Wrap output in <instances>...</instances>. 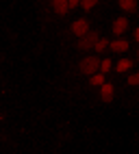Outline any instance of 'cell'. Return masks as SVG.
<instances>
[{"instance_id": "cell-1", "label": "cell", "mask_w": 139, "mask_h": 154, "mask_svg": "<svg viewBox=\"0 0 139 154\" xmlns=\"http://www.w3.org/2000/svg\"><path fill=\"white\" fill-rule=\"evenodd\" d=\"M100 67V59L98 57H87L81 61V72L83 74H94V72Z\"/></svg>"}, {"instance_id": "cell-2", "label": "cell", "mask_w": 139, "mask_h": 154, "mask_svg": "<svg viewBox=\"0 0 139 154\" xmlns=\"http://www.w3.org/2000/svg\"><path fill=\"white\" fill-rule=\"evenodd\" d=\"M98 39H100V35H98L96 30H89V33H87L85 37H81V39H78V48H81V50H87V48H94Z\"/></svg>"}, {"instance_id": "cell-3", "label": "cell", "mask_w": 139, "mask_h": 154, "mask_svg": "<svg viewBox=\"0 0 139 154\" xmlns=\"http://www.w3.org/2000/svg\"><path fill=\"white\" fill-rule=\"evenodd\" d=\"M72 33L76 37H85L89 33V22H87V20H76V22L72 24Z\"/></svg>"}, {"instance_id": "cell-4", "label": "cell", "mask_w": 139, "mask_h": 154, "mask_svg": "<svg viewBox=\"0 0 139 154\" xmlns=\"http://www.w3.org/2000/svg\"><path fill=\"white\" fill-rule=\"evenodd\" d=\"M113 91H115V89H113V85H111V83H104V85H102V89H100L102 100H104V102H111V100H113Z\"/></svg>"}, {"instance_id": "cell-5", "label": "cell", "mask_w": 139, "mask_h": 154, "mask_svg": "<svg viewBox=\"0 0 139 154\" xmlns=\"http://www.w3.org/2000/svg\"><path fill=\"white\" fill-rule=\"evenodd\" d=\"M126 28H128V22H126V17H117L115 22H113V33H115V35H122Z\"/></svg>"}, {"instance_id": "cell-6", "label": "cell", "mask_w": 139, "mask_h": 154, "mask_svg": "<svg viewBox=\"0 0 139 154\" xmlns=\"http://www.w3.org/2000/svg\"><path fill=\"white\" fill-rule=\"evenodd\" d=\"M109 48L115 50V52H126V50H128V42H126V39H115V42L109 44Z\"/></svg>"}, {"instance_id": "cell-7", "label": "cell", "mask_w": 139, "mask_h": 154, "mask_svg": "<svg viewBox=\"0 0 139 154\" xmlns=\"http://www.w3.org/2000/svg\"><path fill=\"white\" fill-rule=\"evenodd\" d=\"M120 9L122 11H137V0H122L120 2Z\"/></svg>"}, {"instance_id": "cell-8", "label": "cell", "mask_w": 139, "mask_h": 154, "mask_svg": "<svg viewBox=\"0 0 139 154\" xmlns=\"http://www.w3.org/2000/svg\"><path fill=\"white\" fill-rule=\"evenodd\" d=\"M52 7H54V11L59 15H65L67 13V0H57V2H52Z\"/></svg>"}, {"instance_id": "cell-9", "label": "cell", "mask_w": 139, "mask_h": 154, "mask_svg": "<svg viewBox=\"0 0 139 154\" xmlns=\"http://www.w3.org/2000/svg\"><path fill=\"white\" fill-rule=\"evenodd\" d=\"M131 65H133V61H131V59H122L120 63L115 65V69H117V72H126V69L131 67Z\"/></svg>"}, {"instance_id": "cell-10", "label": "cell", "mask_w": 139, "mask_h": 154, "mask_svg": "<svg viewBox=\"0 0 139 154\" xmlns=\"http://www.w3.org/2000/svg\"><path fill=\"white\" fill-rule=\"evenodd\" d=\"M107 39H98V42H96V46H94V50H98V52H102V50H107Z\"/></svg>"}, {"instance_id": "cell-11", "label": "cell", "mask_w": 139, "mask_h": 154, "mask_svg": "<svg viewBox=\"0 0 139 154\" xmlns=\"http://www.w3.org/2000/svg\"><path fill=\"white\" fill-rule=\"evenodd\" d=\"M78 5H81L85 11H89V9H94V7H96V0H83V2H78Z\"/></svg>"}, {"instance_id": "cell-12", "label": "cell", "mask_w": 139, "mask_h": 154, "mask_svg": "<svg viewBox=\"0 0 139 154\" xmlns=\"http://www.w3.org/2000/svg\"><path fill=\"white\" fill-rule=\"evenodd\" d=\"M91 85H104V76L102 74H96V76H91Z\"/></svg>"}, {"instance_id": "cell-13", "label": "cell", "mask_w": 139, "mask_h": 154, "mask_svg": "<svg viewBox=\"0 0 139 154\" xmlns=\"http://www.w3.org/2000/svg\"><path fill=\"white\" fill-rule=\"evenodd\" d=\"M100 69H102V74H107L109 69H111V61L109 59H104V61H100Z\"/></svg>"}, {"instance_id": "cell-14", "label": "cell", "mask_w": 139, "mask_h": 154, "mask_svg": "<svg viewBox=\"0 0 139 154\" xmlns=\"http://www.w3.org/2000/svg\"><path fill=\"white\" fill-rule=\"evenodd\" d=\"M137 83H139V76H137V74H133L131 78H128V85H133V87H135Z\"/></svg>"}, {"instance_id": "cell-15", "label": "cell", "mask_w": 139, "mask_h": 154, "mask_svg": "<svg viewBox=\"0 0 139 154\" xmlns=\"http://www.w3.org/2000/svg\"><path fill=\"white\" fill-rule=\"evenodd\" d=\"M74 7H78V0H70V2H67V9H74Z\"/></svg>"}]
</instances>
